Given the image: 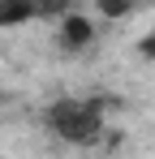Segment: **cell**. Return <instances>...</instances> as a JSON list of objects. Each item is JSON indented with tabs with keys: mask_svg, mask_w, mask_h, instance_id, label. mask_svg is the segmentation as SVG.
Listing matches in <instances>:
<instances>
[{
	"mask_svg": "<svg viewBox=\"0 0 155 159\" xmlns=\"http://www.w3.org/2000/svg\"><path fill=\"white\" fill-rule=\"evenodd\" d=\"M43 125H48V133L56 142L91 146L103 133V99H95V95H65V99L48 103Z\"/></svg>",
	"mask_w": 155,
	"mask_h": 159,
	"instance_id": "1",
	"label": "cell"
},
{
	"mask_svg": "<svg viewBox=\"0 0 155 159\" xmlns=\"http://www.w3.org/2000/svg\"><path fill=\"white\" fill-rule=\"evenodd\" d=\"M99 9L116 17V13H125V9H129V0H99Z\"/></svg>",
	"mask_w": 155,
	"mask_h": 159,
	"instance_id": "3",
	"label": "cell"
},
{
	"mask_svg": "<svg viewBox=\"0 0 155 159\" xmlns=\"http://www.w3.org/2000/svg\"><path fill=\"white\" fill-rule=\"evenodd\" d=\"M56 43H60L65 52H86V48L95 43V22H91L86 13H65L60 26H56Z\"/></svg>",
	"mask_w": 155,
	"mask_h": 159,
	"instance_id": "2",
	"label": "cell"
}]
</instances>
